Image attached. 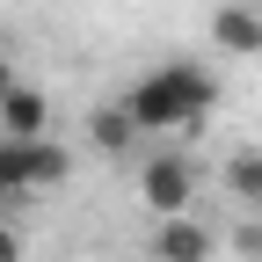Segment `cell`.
<instances>
[{
    "label": "cell",
    "mask_w": 262,
    "mask_h": 262,
    "mask_svg": "<svg viewBox=\"0 0 262 262\" xmlns=\"http://www.w3.org/2000/svg\"><path fill=\"white\" fill-rule=\"evenodd\" d=\"M226 189L262 211V153H233V160H226Z\"/></svg>",
    "instance_id": "8"
},
{
    "label": "cell",
    "mask_w": 262,
    "mask_h": 262,
    "mask_svg": "<svg viewBox=\"0 0 262 262\" xmlns=\"http://www.w3.org/2000/svg\"><path fill=\"white\" fill-rule=\"evenodd\" d=\"M8 88H15V73H8V66H0V95H8Z\"/></svg>",
    "instance_id": "10"
},
{
    "label": "cell",
    "mask_w": 262,
    "mask_h": 262,
    "mask_svg": "<svg viewBox=\"0 0 262 262\" xmlns=\"http://www.w3.org/2000/svg\"><path fill=\"white\" fill-rule=\"evenodd\" d=\"M0 262H22V233L15 226H0Z\"/></svg>",
    "instance_id": "9"
},
{
    "label": "cell",
    "mask_w": 262,
    "mask_h": 262,
    "mask_svg": "<svg viewBox=\"0 0 262 262\" xmlns=\"http://www.w3.org/2000/svg\"><path fill=\"white\" fill-rule=\"evenodd\" d=\"M88 139H95V153H124L131 139H139V131H131V117H124V102H102L88 117Z\"/></svg>",
    "instance_id": "6"
},
{
    "label": "cell",
    "mask_w": 262,
    "mask_h": 262,
    "mask_svg": "<svg viewBox=\"0 0 262 262\" xmlns=\"http://www.w3.org/2000/svg\"><path fill=\"white\" fill-rule=\"evenodd\" d=\"M211 37H219V51L255 58V51H262V8H219V15H211Z\"/></svg>",
    "instance_id": "5"
},
{
    "label": "cell",
    "mask_w": 262,
    "mask_h": 262,
    "mask_svg": "<svg viewBox=\"0 0 262 262\" xmlns=\"http://www.w3.org/2000/svg\"><path fill=\"white\" fill-rule=\"evenodd\" d=\"M44 131H51V102L15 80L8 95H0V139H44Z\"/></svg>",
    "instance_id": "3"
},
{
    "label": "cell",
    "mask_w": 262,
    "mask_h": 262,
    "mask_svg": "<svg viewBox=\"0 0 262 262\" xmlns=\"http://www.w3.org/2000/svg\"><path fill=\"white\" fill-rule=\"evenodd\" d=\"M139 196L160 211V219H189V196H196V168L182 153H153L139 168Z\"/></svg>",
    "instance_id": "2"
},
{
    "label": "cell",
    "mask_w": 262,
    "mask_h": 262,
    "mask_svg": "<svg viewBox=\"0 0 262 262\" xmlns=\"http://www.w3.org/2000/svg\"><path fill=\"white\" fill-rule=\"evenodd\" d=\"M66 175H73V153H66L58 139H37V146H29V189H51Z\"/></svg>",
    "instance_id": "7"
},
{
    "label": "cell",
    "mask_w": 262,
    "mask_h": 262,
    "mask_svg": "<svg viewBox=\"0 0 262 262\" xmlns=\"http://www.w3.org/2000/svg\"><path fill=\"white\" fill-rule=\"evenodd\" d=\"M131 131H196L204 124V110L219 102V80L211 66L196 58H175V66H153L146 80H131V95H117Z\"/></svg>",
    "instance_id": "1"
},
{
    "label": "cell",
    "mask_w": 262,
    "mask_h": 262,
    "mask_svg": "<svg viewBox=\"0 0 262 262\" xmlns=\"http://www.w3.org/2000/svg\"><path fill=\"white\" fill-rule=\"evenodd\" d=\"M0 204H8V196H0Z\"/></svg>",
    "instance_id": "11"
},
{
    "label": "cell",
    "mask_w": 262,
    "mask_h": 262,
    "mask_svg": "<svg viewBox=\"0 0 262 262\" xmlns=\"http://www.w3.org/2000/svg\"><path fill=\"white\" fill-rule=\"evenodd\" d=\"M153 255L160 262H211V226L204 219H160Z\"/></svg>",
    "instance_id": "4"
}]
</instances>
